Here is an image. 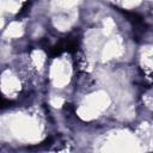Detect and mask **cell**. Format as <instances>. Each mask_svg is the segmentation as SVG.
Instances as JSON below:
<instances>
[{
	"instance_id": "obj_1",
	"label": "cell",
	"mask_w": 153,
	"mask_h": 153,
	"mask_svg": "<svg viewBox=\"0 0 153 153\" xmlns=\"http://www.w3.org/2000/svg\"><path fill=\"white\" fill-rule=\"evenodd\" d=\"M124 16L128 18V20L135 26V27H142L145 24H143V20H142V17L139 16L137 13H134V12H123Z\"/></svg>"
}]
</instances>
